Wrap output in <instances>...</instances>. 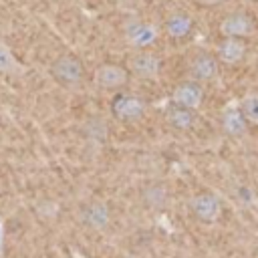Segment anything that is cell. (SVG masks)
Here are the masks:
<instances>
[{"mask_svg":"<svg viewBox=\"0 0 258 258\" xmlns=\"http://www.w3.org/2000/svg\"><path fill=\"white\" fill-rule=\"evenodd\" d=\"M50 75L62 87H79L85 81V64L77 54L64 52L52 60Z\"/></svg>","mask_w":258,"mask_h":258,"instance_id":"6da1fadb","label":"cell"},{"mask_svg":"<svg viewBox=\"0 0 258 258\" xmlns=\"http://www.w3.org/2000/svg\"><path fill=\"white\" fill-rule=\"evenodd\" d=\"M145 111H147V103L135 93L117 91L113 95V99H111V113L121 123L139 121L145 115Z\"/></svg>","mask_w":258,"mask_h":258,"instance_id":"7a4b0ae2","label":"cell"},{"mask_svg":"<svg viewBox=\"0 0 258 258\" xmlns=\"http://www.w3.org/2000/svg\"><path fill=\"white\" fill-rule=\"evenodd\" d=\"M161 34V28L147 20H129L123 28V38L135 50L151 48Z\"/></svg>","mask_w":258,"mask_h":258,"instance_id":"3957f363","label":"cell"},{"mask_svg":"<svg viewBox=\"0 0 258 258\" xmlns=\"http://www.w3.org/2000/svg\"><path fill=\"white\" fill-rule=\"evenodd\" d=\"M127 69L137 79H145V81L147 79H157L161 69H163V60L151 48H143V50H135L127 58Z\"/></svg>","mask_w":258,"mask_h":258,"instance_id":"277c9868","label":"cell"},{"mask_svg":"<svg viewBox=\"0 0 258 258\" xmlns=\"http://www.w3.org/2000/svg\"><path fill=\"white\" fill-rule=\"evenodd\" d=\"M129 69L125 64H119V62H103L97 67L95 71V85L103 91H111V93H117V91H123L129 83Z\"/></svg>","mask_w":258,"mask_h":258,"instance_id":"5b68a950","label":"cell"},{"mask_svg":"<svg viewBox=\"0 0 258 258\" xmlns=\"http://www.w3.org/2000/svg\"><path fill=\"white\" fill-rule=\"evenodd\" d=\"M191 216L202 224H216L222 216V202L212 191H200L189 202Z\"/></svg>","mask_w":258,"mask_h":258,"instance_id":"8992f818","label":"cell"},{"mask_svg":"<svg viewBox=\"0 0 258 258\" xmlns=\"http://www.w3.org/2000/svg\"><path fill=\"white\" fill-rule=\"evenodd\" d=\"M187 75H189L191 81H196L200 85L216 81L218 75H220V60H218V56L212 54V52H206V50L194 54L189 64H187Z\"/></svg>","mask_w":258,"mask_h":258,"instance_id":"52a82bcc","label":"cell"},{"mask_svg":"<svg viewBox=\"0 0 258 258\" xmlns=\"http://www.w3.org/2000/svg\"><path fill=\"white\" fill-rule=\"evenodd\" d=\"M220 32L222 36H228V38H244L248 40L250 36H254L256 32V24H254V18L246 12H230L222 18L220 22Z\"/></svg>","mask_w":258,"mask_h":258,"instance_id":"ba28073f","label":"cell"},{"mask_svg":"<svg viewBox=\"0 0 258 258\" xmlns=\"http://www.w3.org/2000/svg\"><path fill=\"white\" fill-rule=\"evenodd\" d=\"M79 218L89 230H105L111 224V208L103 200H91L81 206Z\"/></svg>","mask_w":258,"mask_h":258,"instance_id":"9c48e42d","label":"cell"},{"mask_svg":"<svg viewBox=\"0 0 258 258\" xmlns=\"http://www.w3.org/2000/svg\"><path fill=\"white\" fill-rule=\"evenodd\" d=\"M248 54V42L244 38H228L222 36V40L218 42L216 48V56L220 60V64L226 67H238Z\"/></svg>","mask_w":258,"mask_h":258,"instance_id":"30bf717a","label":"cell"},{"mask_svg":"<svg viewBox=\"0 0 258 258\" xmlns=\"http://www.w3.org/2000/svg\"><path fill=\"white\" fill-rule=\"evenodd\" d=\"M171 103L179 105V107H185V109H194L198 111L200 105L204 103V87L191 79L179 83L173 87L171 91Z\"/></svg>","mask_w":258,"mask_h":258,"instance_id":"8fae6325","label":"cell"},{"mask_svg":"<svg viewBox=\"0 0 258 258\" xmlns=\"http://www.w3.org/2000/svg\"><path fill=\"white\" fill-rule=\"evenodd\" d=\"M194 26H196V22H194V18H191L189 12H185V10H175V12H171V14L165 18V22H163V32H165V36L171 38V40H185V38L194 32Z\"/></svg>","mask_w":258,"mask_h":258,"instance_id":"7c38bea8","label":"cell"},{"mask_svg":"<svg viewBox=\"0 0 258 258\" xmlns=\"http://www.w3.org/2000/svg\"><path fill=\"white\" fill-rule=\"evenodd\" d=\"M165 121L171 129L177 131H191L198 125V111L194 109H185L179 107L175 103H169V107L165 109Z\"/></svg>","mask_w":258,"mask_h":258,"instance_id":"4fadbf2b","label":"cell"},{"mask_svg":"<svg viewBox=\"0 0 258 258\" xmlns=\"http://www.w3.org/2000/svg\"><path fill=\"white\" fill-rule=\"evenodd\" d=\"M222 129L230 137H244L246 135L248 121H246L244 113L240 111V107L232 105V107H226L222 111Z\"/></svg>","mask_w":258,"mask_h":258,"instance_id":"5bb4252c","label":"cell"},{"mask_svg":"<svg viewBox=\"0 0 258 258\" xmlns=\"http://www.w3.org/2000/svg\"><path fill=\"white\" fill-rule=\"evenodd\" d=\"M167 200H169V194H167V187L163 183H151L145 187L143 191V202L145 206H149L151 210H161L167 206Z\"/></svg>","mask_w":258,"mask_h":258,"instance_id":"9a60e30c","label":"cell"},{"mask_svg":"<svg viewBox=\"0 0 258 258\" xmlns=\"http://www.w3.org/2000/svg\"><path fill=\"white\" fill-rule=\"evenodd\" d=\"M22 67L18 62V58L14 56V52L10 50V46L0 38V73H6V75H14V73H20Z\"/></svg>","mask_w":258,"mask_h":258,"instance_id":"2e32d148","label":"cell"},{"mask_svg":"<svg viewBox=\"0 0 258 258\" xmlns=\"http://www.w3.org/2000/svg\"><path fill=\"white\" fill-rule=\"evenodd\" d=\"M240 111L244 113L248 125H258V93H248L240 101Z\"/></svg>","mask_w":258,"mask_h":258,"instance_id":"e0dca14e","label":"cell"},{"mask_svg":"<svg viewBox=\"0 0 258 258\" xmlns=\"http://www.w3.org/2000/svg\"><path fill=\"white\" fill-rule=\"evenodd\" d=\"M198 6H202V8H216V6H220V4H224V0H194Z\"/></svg>","mask_w":258,"mask_h":258,"instance_id":"ac0fdd59","label":"cell"},{"mask_svg":"<svg viewBox=\"0 0 258 258\" xmlns=\"http://www.w3.org/2000/svg\"><path fill=\"white\" fill-rule=\"evenodd\" d=\"M0 236H2V230H0Z\"/></svg>","mask_w":258,"mask_h":258,"instance_id":"d6986e66","label":"cell"}]
</instances>
